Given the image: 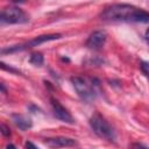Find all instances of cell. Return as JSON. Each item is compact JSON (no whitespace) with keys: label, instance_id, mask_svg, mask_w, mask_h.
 <instances>
[{"label":"cell","instance_id":"1","mask_svg":"<svg viewBox=\"0 0 149 149\" xmlns=\"http://www.w3.org/2000/svg\"><path fill=\"white\" fill-rule=\"evenodd\" d=\"M100 19L108 22H136L148 23L149 12L129 3H113L102 9Z\"/></svg>","mask_w":149,"mask_h":149},{"label":"cell","instance_id":"2","mask_svg":"<svg viewBox=\"0 0 149 149\" xmlns=\"http://www.w3.org/2000/svg\"><path fill=\"white\" fill-rule=\"evenodd\" d=\"M90 126L92 130L101 139L107 140L109 142H114L116 139V133L111 123L99 113H94L90 118Z\"/></svg>","mask_w":149,"mask_h":149},{"label":"cell","instance_id":"3","mask_svg":"<svg viewBox=\"0 0 149 149\" xmlns=\"http://www.w3.org/2000/svg\"><path fill=\"white\" fill-rule=\"evenodd\" d=\"M29 21L28 14L22 10L20 7L9 6L1 10L0 13V23L1 24H17L27 23Z\"/></svg>","mask_w":149,"mask_h":149},{"label":"cell","instance_id":"4","mask_svg":"<svg viewBox=\"0 0 149 149\" xmlns=\"http://www.w3.org/2000/svg\"><path fill=\"white\" fill-rule=\"evenodd\" d=\"M94 79H92V83H88L85 78L76 76L71 78V83L73 85V88L76 90L77 94L85 101H91L93 99H95L97 92L94 86H97L98 84H93Z\"/></svg>","mask_w":149,"mask_h":149},{"label":"cell","instance_id":"5","mask_svg":"<svg viewBox=\"0 0 149 149\" xmlns=\"http://www.w3.org/2000/svg\"><path fill=\"white\" fill-rule=\"evenodd\" d=\"M62 35L61 34H48V35H41V36H36L35 38L22 43V44H17V45H12V47H7V48H2L1 49V54H13V52H17V51H22V50H27V49H31L34 47H37L44 42H49V41H54V40H58L61 38Z\"/></svg>","mask_w":149,"mask_h":149},{"label":"cell","instance_id":"6","mask_svg":"<svg viewBox=\"0 0 149 149\" xmlns=\"http://www.w3.org/2000/svg\"><path fill=\"white\" fill-rule=\"evenodd\" d=\"M50 104H51V107H52V111H54V115L58 120H61V121H63L65 123H70V125H72L74 122L73 116L71 115V113L57 99L50 98Z\"/></svg>","mask_w":149,"mask_h":149},{"label":"cell","instance_id":"7","mask_svg":"<svg viewBox=\"0 0 149 149\" xmlns=\"http://www.w3.org/2000/svg\"><path fill=\"white\" fill-rule=\"evenodd\" d=\"M106 40H107V34L105 30H95L88 36L86 41V47L92 50H99L105 45Z\"/></svg>","mask_w":149,"mask_h":149},{"label":"cell","instance_id":"8","mask_svg":"<svg viewBox=\"0 0 149 149\" xmlns=\"http://www.w3.org/2000/svg\"><path fill=\"white\" fill-rule=\"evenodd\" d=\"M44 143L50 148H65V147H73L77 144V141L71 137L66 136H55L45 139Z\"/></svg>","mask_w":149,"mask_h":149},{"label":"cell","instance_id":"9","mask_svg":"<svg viewBox=\"0 0 149 149\" xmlns=\"http://www.w3.org/2000/svg\"><path fill=\"white\" fill-rule=\"evenodd\" d=\"M12 120L14 122V125L21 129V130H28L29 128H31L33 126V122L30 120V118L26 116V115H22V114H17V113H14L12 114Z\"/></svg>","mask_w":149,"mask_h":149},{"label":"cell","instance_id":"10","mask_svg":"<svg viewBox=\"0 0 149 149\" xmlns=\"http://www.w3.org/2000/svg\"><path fill=\"white\" fill-rule=\"evenodd\" d=\"M29 62H30V64H33L35 66H41L44 62V58L41 52H33L29 57Z\"/></svg>","mask_w":149,"mask_h":149},{"label":"cell","instance_id":"11","mask_svg":"<svg viewBox=\"0 0 149 149\" xmlns=\"http://www.w3.org/2000/svg\"><path fill=\"white\" fill-rule=\"evenodd\" d=\"M140 69H141V71L143 72V74L149 79V61H143V62H141Z\"/></svg>","mask_w":149,"mask_h":149},{"label":"cell","instance_id":"12","mask_svg":"<svg viewBox=\"0 0 149 149\" xmlns=\"http://www.w3.org/2000/svg\"><path fill=\"white\" fill-rule=\"evenodd\" d=\"M0 130H1V134H2L3 136H10V130H9V128H8L5 123H1Z\"/></svg>","mask_w":149,"mask_h":149},{"label":"cell","instance_id":"13","mask_svg":"<svg viewBox=\"0 0 149 149\" xmlns=\"http://www.w3.org/2000/svg\"><path fill=\"white\" fill-rule=\"evenodd\" d=\"M0 65H1V69H2V70L10 71V72H14V73H19V71H17V70H15V69H13V68H10V66H7V64H5L3 62H1V63H0Z\"/></svg>","mask_w":149,"mask_h":149},{"label":"cell","instance_id":"14","mask_svg":"<svg viewBox=\"0 0 149 149\" xmlns=\"http://www.w3.org/2000/svg\"><path fill=\"white\" fill-rule=\"evenodd\" d=\"M132 148L133 149H149V147H147V146H144L142 143H133Z\"/></svg>","mask_w":149,"mask_h":149},{"label":"cell","instance_id":"15","mask_svg":"<svg viewBox=\"0 0 149 149\" xmlns=\"http://www.w3.org/2000/svg\"><path fill=\"white\" fill-rule=\"evenodd\" d=\"M24 147H26V149H38L33 142H30V141H27L26 142V144H24Z\"/></svg>","mask_w":149,"mask_h":149},{"label":"cell","instance_id":"16","mask_svg":"<svg viewBox=\"0 0 149 149\" xmlns=\"http://www.w3.org/2000/svg\"><path fill=\"white\" fill-rule=\"evenodd\" d=\"M6 149H16V147H15L14 144H12V143H9V144H7V147H6Z\"/></svg>","mask_w":149,"mask_h":149},{"label":"cell","instance_id":"17","mask_svg":"<svg viewBox=\"0 0 149 149\" xmlns=\"http://www.w3.org/2000/svg\"><path fill=\"white\" fill-rule=\"evenodd\" d=\"M146 38H147V40L149 41V28H148V29L146 30Z\"/></svg>","mask_w":149,"mask_h":149},{"label":"cell","instance_id":"18","mask_svg":"<svg viewBox=\"0 0 149 149\" xmlns=\"http://www.w3.org/2000/svg\"><path fill=\"white\" fill-rule=\"evenodd\" d=\"M0 86H1V91H2L3 93H5V92H6V88H5V85H3V84H0Z\"/></svg>","mask_w":149,"mask_h":149}]
</instances>
